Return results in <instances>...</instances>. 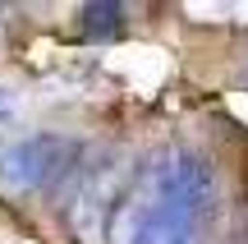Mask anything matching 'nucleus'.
<instances>
[{
    "label": "nucleus",
    "mask_w": 248,
    "mask_h": 244,
    "mask_svg": "<svg viewBox=\"0 0 248 244\" xmlns=\"http://www.w3.org/2000/svg\"><path fill=\"white\" fill-rule=\"evenodd\" d=\"M14 120H18V101H14V92H9V88H0V134H5Z\"/></svg>",
    "instance_id": "4"
},
{
    "label": "nucleus",
    "mask_w": 248,
    "mask_h": 244,
    "mask_svg": "<svg viewBox=\"0 0 248 244\" xmlns=\"http://www.w3.org/2000/svg\"><path fill=\"white\" fill-rule=\"evenodd\" d=\"M64 212H69L74 221V235L88 240V244H101L110 235V221H115V212L124 208V198H129V162H120V157H106V162H83L78 171L69 175V184H64Z\"/></svg>",
    "instance_id": "1"
},
{
    "label": "nucleus",
    "mask_w": 248,
    "mask_h": 244,
    "mask_svg": "<svg viewBox=\"0 0 248 244\" xmlns=\"http://www.w3.org/2000/svg\"><path fill=\"white\" fill-rule=\"evenodd\" d=\"M83 166V143L64 134H23L18 143L0 147V184L9 194L28 189H51V184H69V175Z\"/></svg>",
    "instance_id": "2"
},
{
    "label": "nucleus",
    "mask_w": 248,
    "mask_h": 244,
    "mask_svg": "<svg viewBox=\"0 0 248 244\" xmlns=\"http://www.w3.org/2000/svg\"><path fill=\"white\" fill-rule=\"evenodd\" d=\"M83 37L88 42H110V37L124 33V5H115V0H106V5H88L78 18Z\"/></svg>",
    "instance_id": "3"
}]
</instances>
